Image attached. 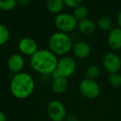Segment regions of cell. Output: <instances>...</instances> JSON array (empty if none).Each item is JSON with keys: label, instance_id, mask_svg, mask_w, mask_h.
<instances>
[{"label": "cell", "instance_id": "277c9868", "mask_svg": "<svg viewBox=\"0 0 121 121\" xmlns=\"http://www.w3.org/2000/svg\"><path fill=\"white\" fill-rule=\"evenodd\" d=\"M76 70V63L74 58L71 56H62L58 59L57 69L53 72L51 77L52 79L57 78H68L71 77Z\"/></svg>", "mask_w": 121, "mask_h": 121}, {"label": "cell", "instance_id": "9c48e42d", "mask_svg": "<svg viewBox=\"0 0 121 121\" xmlns=\"http://www.w3.org/2000/svg\"><path fill=\"white\" fill-rule=\"evenodd\" d=\"M18 49L20 53L26 56H32L37 50V44L31 37H23L18 42Z\"/></svg>", "mask_w": 121, "mask_h": 121}, {"label": "cell", "instance_id": "484cf974", "mask_svg": "<svg viewBox=\"0 0 121 121\" xmlns=\"http://www.w3.org/2000/svg\"><path fill=\"white\" fill-rule=\"evenodd\" d=\"M117 24H118V27L121 28V11L117 15Z\"/></svg>", "mask_w": 121, "mask_h": 121}, {"label": "cell", "instance_id": "ac0fdd59", "mask_svg": "<svg viewBox=\"0 0 121 121\" xmlns=\"http://www.w3.org/2000/svg\"><path fill=\"white\" fill-rule=\"evenodd\" d=\"M88 14H89V10L84 5H79L76 8H74V12H73V16L77 19V21H81V20L86 19L87 18Z\"/></svg>", "mask_w": 121, "mask_h": 121}, {"label": "cell", "instance_id": "d6986e66", "mask_svg": "<svg viewBox=\"0 0 121 121\" xmlns=\"http://www.w3.org/2000/svg\"><path fill=\"white\" fill-rule=\"evenodd\" d=\"M17 4V0H0V9L6 12L12 11Z\"/></svg>", "mask_w": 121, "mask_h": 121}, {"label": "cell", "instance_id": "5b68a950", "mask_svg": "<svg viewBox=\"0 0 121 121\" xmlns=\"http://www.w3.org/2000/svg\"><path fill=\"white\" fill-rule=\"evenodd\" d=\"M55 25L57 28L63 33H71L77 28L78 21L73 14L61 13L55 17Z\"/></svg>", "mask_w": 121, "mask_h": 121}, {"label": "cell", "instance_id": "d4e9b609", "mask_svg": "<svg viewBox=\"0 0 121 121\" xmlns=\"http://www.w3.org/2000/svg\"><path fill=\"white\" fill-rule=\"evenodd\" d=\"M17 3L18 4H19L22 7H26L28 6L31 3H32V0H17Z\"/></svg>", "mask_w": 121, "mask_h": 121}, {"label": "cell", "instance_id": "3957f363", "mask_svg": "<svg viewBox=\"0 0 121 121\" xmlns=\"http://www.w3.org/2000/svg\"><path fill=\"white\" fill-rule=\"evenodd\" d=\"M73 41L69 35L58 31L52 34L49 38V49L57 56H66L72 50Z\"/></svg>", "mask_w": 121, "mask_h": 121}, {"label": "cell", "instance_id": "ba28073f", "mask_svg": "<svg viewBox=\"0 0 121 121\" xmlns=\"http://www.w3.org/2000/svg\"><path fill=\"white\" fill-rule=\"evenodd\" d=\"M102 65L109 74L119 73L121 69V58L116 53L109 52L104 56Z\"/></svg>", "mask_w": 121, "mask_h": 121}, {"label": "cell", "instance_id": "8fae6325", "mask_svg": "<svg viewBox=\"0 0 121 121\" xmlns=\"http://www.w3.org/2000/svg\"><path fill=\"white\" fill-rule=\"evenodd\" d=\"M72 52L75 57L80 59H84L90 56L91 48L88 43L80 40V41L74 43L72 47Z\"/></svg>", "mask_w": 121, "mask_h": 121}, {"label": "cell", "instance_id": "4316f807", "mask_svg": "<svg viewBox=\"0 0 121 121\" xmlns=\"http://www.w3.org/2000/svg\"><path fill=\"white\" fill-rule=\"evenodd\" d=\"M0 121H7V116L3 111L0 110Z\"/></svg>", "mask_w": 121, "mask_h": 121}, {"label": "cell", "instance_id": "44dd1931", "mask_svg": "<svg viewBox=\"0 0 121 121\" xmlns=\"http://www.w3.org/2000/svg\"><path fill=\"white\" fill-rule=\"evenodd\" d=\"M109 83L114 88H119L121 86V74L120 73L110 74L109 76Z\"/></svg>", "mask_w": 121, "mask_h": 121}, {"label": "cell", "instance_id": "603a6c76", "mask_svg": "<svg viewBox=\"0 0 121 121\" xmlns=\"http://www.w3.org/2000/svg\"><path fill=\"white\" fill-rule=\"evenodd\" d=\"M80 34L81 33H80L79 31H75V30L73 32H71L70 37H71V39L73 41V43H76V42L80 41V37H81Z\"/></svg>", "mask_w": 121, "mask_h": 121}, {"label": "cell", "instance_id": "7a4b0ae2", "mask_svg": "<svg viewBox=\"0 0 121 121\" xmlns=\"http://www.w3.org/2000/svg\"><path fill=\"white\" fill-rule=\"evenodd\" d=\"M36 83L31 74L21 72L13 76L10 82V91L13 97L18 100H25L33 94Z\"/></svg>", "mask_w": 121, "mask_h": 121}, {"label": "cell", "instance_id": "7402d4cb", "mask_svg": "<svg viewBox=\"0 0 121 121\" xmlns=\"http://www.w3.org/2000/svg\"><path fill=\"white\" fill-rule=\"evenodd\" d=\"M64 3L66 6H67L68 8H75L77 6L81 5L82 0H63Z\"/></svg>", "mask_w": 121, "mask_h": 121}, {"label": "cell", "instance_id": "6da1fadb", "mask_svg": "<svg viewBox=\"0 0 121 121\" xmlns=\"http://www.w3.org/2000/svg\"><path fill=\"white\" fill-rule=\"evenodd\" d=\"M58 58L50 49H38L30 57V66L42 76H51L57 69Z\"/></svg>", "mask_w": 121, "mask_h": 121}, {"label": "cell", "instance_id": "8992f818", "mask_svg": "<svg viewBox=\"0 0 121 121\" xmlns=\"http://www.w3.org/2000/svg\"><path fill=\"white\" fill-rule=\"evenodd\" d=\"M79 91L85 98L93 100L100 96V87L95 80L84 78L79 84Z\"/></svg>", "mask_w": 121, "mask_h": 121}, {"label": "cell", "instance_id": "7c38bea8", "mask_svg": "<svg viewBox=\"0 0 121 121\" xmlns=\"http://www.w3.org/2000/svg\"><path fill=\"white\" fill-rule=\"evenodd\" d=\"M107 42L110 48L113 50L121 49V28L115 27L109 31Z\"/></svg>", "mask_w": 121, "mask_h": 121}, {"label": "cell", "instance_id": "e0dca14e", "mask_svg": "<svg viewBox=\"0 0 121 121\" xmlns=\"http://www.w3.org/2000/svg\"><path fill=\"white\" fill-rule=\"evenodd\" d=\"M101 74V68L97 64H91L86 69V78L95 80Z\"/></svg>", "mask_w": 121, "mask_h": 121}, {"label": "cell", "instance_id": "9a60e30c", "mask_svg": "<svg viewBox=\"0 0 121 121\" xmlns=\"http://www.w3.org/2000/svg\"><path fill=\"white\" fill-rule=\"evenodd\" d=\"M46 6L51 13L57 15L61 13L65 3L63 0H47Z\"/></svg>", "mask_w": 121, "mask_h": 121}, {"label": "cell", "instance_id": "2e32d148", "mask_svg": "<svg viewBox=\"0 0 121 121\" xmlns=\"http://www.w3.org/2000/svg\"><path fill=\"white\" fill-rule=\"evenodd\" d=\"M113 21L110 17L104 16L101 17L97 22L98 27L103 31H110L113 29Z\"/></svg>", "mask_w": 121, "mask_h": 121}, {"label": "cell", "instance_id": "83f0119b", "mask_svg": "<svg viewBox=\"0 0 121 121\" xmlns=\"http://www.w3.org/2000/svg\"><path fill=\"white\" fill-rule=\"evenodd\" d=\"M86 121H94V120H86Z\"/></svg>", "mask_w": 121, "mask_h": 121}, {"label": "cell", "instance_id": "ffe728a7", "mask_svg": "<svg viewBox=\"0 0 121 121\" xmlns=\"http://www.w3.org/2000/svg\"><path fill=\"white\" fill-rule=\"evenodd\" d=\"M10 32L8 28L3 24H0V45H3L9 40Z\"/></svg>", "mask_w": 121, "mask_h": 121}, {"label": "cell", "instance_id": "5bb4252c", "mask_svg": "<svg viewBox=\"0 0 121 121\" xmlns=\"http://www.w3.org/2000/svg\"><path fill=\"white\" fill-rule=\"evenodd\" d=\"M77 29L78 31L81 34L91 35L95 31L96 25L92 20L89 19V18H86V19L81 20V21L78 22Z\"/></svg>", "mask_w": 121, "mask_h": 121}, {"label": "cell", "instance_id": "4fadbf2b", "mask_svg": "<svg viewBox=\"0 0 121 121\" xmlns=\"http://www.w3.org/2000/svg\"><path fill=\"white\" fill-rule=\"evenodd\" d=\"M52 90L55 94L61 95L65 93L68 89L69 82L67 78H57L52 79Z\"/></svg>", "mask_w": 121, "mask_h": 121}, {"label": "cell", "instance_id": "30bf717a", "mask_svg": "<svg viewBox=\"0 0 121 121\" xmlns=\"http://www.w3.org/2000/svg\"><path fill=\"white\" fill-rule=\"evenodd\" d=\"M7 65L10 72L13 74H17L23 72V69L25 66V59L22 54H13L8 57Z\"/></svg>", "mask_w": 121, "mask_h": 121}, {"label": "cell", "instance_id": "cb8c5ba5", "mask_svg": "<svg viewBox=\"0 0 121 121\" xmlns=\"http://www.w3.org/2000/svg\"><path fill=\"white\" fill-rule=\"evenodd\" d=\"M65 121H80L79 118L75 114H67Z\"/></svg>", "mask_w": 121, "mask_h": 121}, {"label": "cell", "instance_id": "52a82bcc", "mask_svg": "<svg viewBox=\"0 0 121 121\" xmlns=\"http://www.w3.org/2000/svg\"><path fill=\"white\" fill-rule=\"evenodd\" d=\"M47 113L52 121H65L67 115L66 106L62 102L57 100L49 102L47 107Z\"/></svg>", "mask_w": 121, "mask_h": 121}]
</instances>
